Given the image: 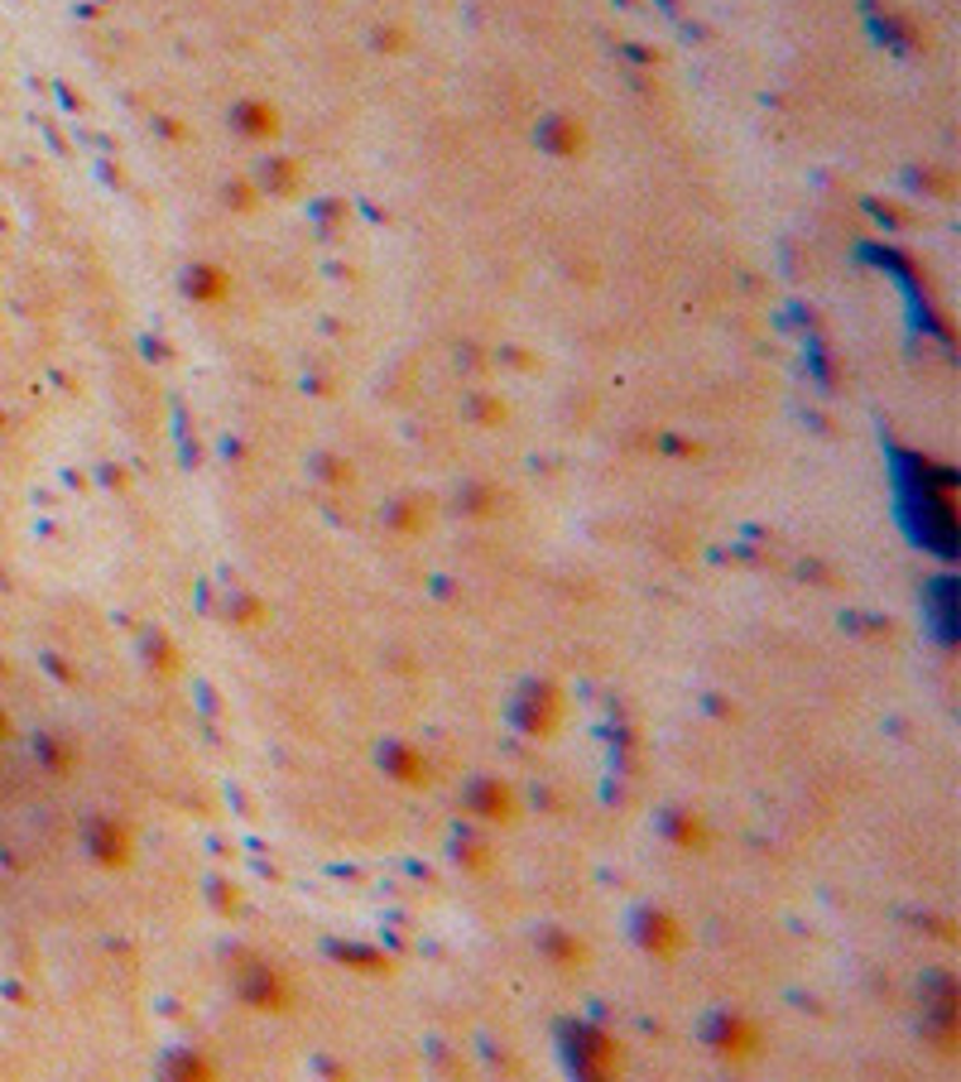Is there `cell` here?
<instances>
[{
    "label": "cell",
    "instance_id": "obj_1",
    "mask_svg": "<svg viewBox=\"0 0 961 1082\" xmlns=\"http://www.w3.org/2000/svg\"><path fill=\"white\" fill-rule=\"evenodd\" d=\"M241 1001L251 1010H289L294 1006V986H289V977L279 972V967L260 963V967H251V977L241 981Z\"/></svg>",
    "mask_w": 961,
    "mask_h": 1082
},
{
    "label": "cell",
    "instance_id": "obj_9",
    "mask_svg": "<svg viewBox=\"0 0 961 1082\" xmlns=\"http://www.w3.org/2000/svg\"><path fill=\"white\" fill-rule=\"evenodd\" d=\"M674 842L683 846V852H707V828H702V818H678L674 823Z\"/></svg>",
    "mask_w": 961,
    "mask_h": 1082
},
{
    "label": "cell",
    "instance_id": "obj_7",
    "mask_svg": "<svg viewBox=\"0 0 961 1082\" xmlns=\"http://www.w3.org/2000/svg\"><path fill=\"white\" fill-rule=\"evenodd\" d=\"M385 765L395 779H405V785H428V755L413 751V746H389L385 751Z\"/></svg>",
    "mask_w": 961,
    "mask_h": 1082
},
{
    "label": "cell",
    "instance_id": "obj_11",
    "mask_svg": "<svg viewBox=\"0 0 961 1082\" xmlns=\"http://www.w3.org/2000/svg\"><path fill=\"white\" fill-rule=\"evenodd\" d=\"M174 1073H193V1078H217V1068L207 1064V1058H178Z\"/></svg>",
    "mask_w": 961,
    "mask_h": 1082
},
{
    "label": "cell",
    "instance_id": "obj_6",
    "mask_svg": "<svg viewBox=\"0 0 961 1082\" xmlns=\"http://www.w3.org/2000/svg\"><path fill=\"white\" fill-rule=\"evenodd\" d=\"M472 809L480 813V818H490V823H515V794H510V785H500V779L476 785Z\"/></svg>",
    "mask_w": 961,
    "mask_h": 1082
},
{
    "label": "cell",
    "instance_id": "obj_5",
    "mask_svg": "<svg viewBox=\"0 0 961 1082\" xmlns=\"http://www.w3.org/2000/svg\"><path fill=\"white\" fill-rule=\"evenodd\" d=\"M640 939H644V947H650L654 957H678V953H683V943H688V929L674 919V914L654 909L650 919H644Z\"/></svg>",
    "mask_w": 961,
    "mask_h": 1082
},
{
    "label": "cell",
    "instance_id": "obj_8",
    "mask_svg": "<svg viewBox=\"0 0 961 1082\" xmlns=\"http://www.w3.org/2000/svg\"><path fill=\"white\" fill-rule=\"evenodd\" d=\"M543 947H549V953L558 957V967H567V972H577V967H587V943H577V939H567V933H553V939L549 943H543Z\"/></svg>",
    "mask_w": 961,
    "mask_h": 1082
},
{
    "label": "cell",
    "instance_id": "obj_3",
    "mask_svg": "<svg viewBox=\"0 0 961 1082\" xmlns=\"http://www.w3.org/2000/svg\"><path fill=\"white\" fill-rule=\"evenodd\" d=\"M717 1048H721L726 1064H755V1058L765 1054V1030H759L755 1020H745V1015H731V1020H721Z\"/></svg>",
    "mask_w": 961,
    "mask_h": 1082
},
{
    "label": "cell",
    "instance_id": "obj_4",
    "mask_svg": "<svg viewBox=\"0 0 961 1082\" xmlns=\"http://www.w3.org/2000/svg\"><path fill=\"white\" fill-rule=\"evenodd\" d=\"M92 856L106 871H126L136 862V838H130L126 823H97L92 828Z\"/></svg>",
    "mask_w": 961,
    "mask_h": 1082
},
{
    "label": "cell",
    "instance_id": "obj_10",
    "mask_svg": "<svg viewBox=\"0 0 961 1082\" xmlns=\"http://www.w3.org/2000/svg\"><path fill=\"white\" fill-rule=\"evenodd\" d=\"M457 862H462L466 871H476V876H486V871H490V852H486L480 842H466L462 852H457Z\"/></svg>",
    "mask_w": 961,
    "mask_h": 1082
},
{
    "label": "cell",
    "instance_id": "obj_2",
    "mask_svg": "<svg viewBox=\"0 0 961 1082\" xmlns=\"http://www.w3.org/2000/svg\"><path fill=\"white\" fill-rule=\"evenodd\" d=\"M573 1064L582 1078H616L620 1073V1048L616 1040H606V1034L597 1030H582L573 1044Z\"/></svg>",
    "mask_w": 961,
    "mask_h": 1082
}]
</instances>
